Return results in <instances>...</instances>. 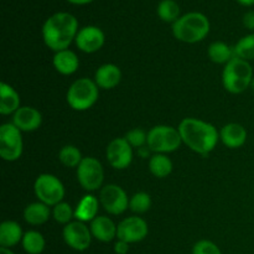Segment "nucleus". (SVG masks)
Returning a JSON list of instances; mask_svg holds the SVG:
<instances>
[{
	"label": "nucleus",
	"instance_id": "1",
	"mask_svg": "<svg viewBox=\"0 0 254 254\" xmlns=\"http://www.w3.org/2000/svg\"><path fill=\"white\" fill-rule=\"evenodd\" d=\"M181 139L193 153L198 155H208L215 150L220 139L217 129L211 123L197 118H185L179 124Z\"/></svg>",
	"mask_w": 254,
	"mask_h": 254
},
{
	"label": "nucleus",
	"instance_id": "2",
	"mask_svg": "<svg viewBox=\"0 0 254 254\" xmlns=\"http://www.w3.org/2000/svg\"><path fill=\"white\" fill-rule=\"evenodd\" d=\"M78 21L69 12H56L42 25V39L45 45L55 52L67 50L76 40Z\"/></svg>",
	"mask_w": 254,
	"mask_h": 254
},
{
	"label": "nucleus",
	"instance_id": "3",
	"mask_svg": "<svg viewBox=\"0 0 254 254\" xmlns=\"http://www.w3.org/2000/svg\"><path fill=\"white\" fill-rule=\"evenodd\" d=\"M211 29L210 20L202 12L192 11L179 17L173 24V35L185 44H197L206 39Z\"/></svg>",
	"mask_w": 254,
	"mask_h": 254
},
{
	"label": "nucleus",
	"instance_id": "4",
	"mask_svg": "<svg viewBox=\"0 0 254 254\" xmlns=\"http://www.w3.org/2000/svg\"><path fill=\"white\" fill-rule=\"evenodd\" d=\"M253 68L251 64L240 57H233L225 64L222 72V84L227 92L241 94L247 91L252 83Z\"/></svg>",
	"mask_w": 254,
	"mask_h": 254
},
{
	"label": "nucleus",
	"instance_id": "5",
	"mask_svg": "<svg viewBox=\"0 0 254 254\" xmlns=\"http://www.w3.org/2000/svg\"><path fill=\"white\" fill-rule=\"evenodd\" d=\"M99 88L94 79L87 77L76 79L69 86L66 94V101L73 111L84 112L94 106L98 101Z\"/></svg>",
	"mask_w": 254,
	"mask_h": 254
},
{
	"label": "nucleus",
	"instance_id": "6",
	"mask_svg": "<svg viewBox=\"0 0 254 254\" xmlns=\"http://www.w3.org/2000/svg\"><path fill=\"white\" fill-rule=\"evenodd\" d=\"M183 144L180 131L171 126H155L148 131L146 145L154 154L174 153Z\"/></svg>",
	"mask_w": 254,
	"mask_h": 254
},
{
	"label": "nucleus",
	"instance_id": "7",
	"mask_svg": "<svg viewBox=\"0 0 254 254\" xmlns=\"http://www.w3.org/2000/svg\"><path fill=\"white\" fill-rule=\"evenodd\" d=\"M34 192L40 202L54 207L64 201L66 190L59 178L52 174H41L34 183Z\"/></svg>",
	"mask_w": 254,
	"mask_h": 254
},
{
	"label": "nucleus",
	"instance_id": "8",
	"mask_svg": "<svg viewBox=\"0 0 254 254\" xmlns=\"http://www.w3.org/2000/svg\"><path fill=\"white\" fill-rule=\"evenodd\" d=\"M22 131L12 123H4L0 127V156L2 160L16 161L24 151Z\"/></svg>",
	"mask_w": 254,
	"mask_h": 254
},
{
	"label": "nucleus",
	"instance_id": "9",
	"mask_svg": "<svg viewBox=\"0 0 254 254\" xmlns=\"http://www.w3.org/2000/svg\"><path fill=\"white\" fill-rule=\"evenodd\" d=\"M77 180L88 192L99 190L104 181V169L101 161L93 156L83 158L77 168Z\"/></svg>",
	"mask_w": 254,
	"mask_h": 254
},
{
	"label": "nucleus",
	"instance_id": "10",
	"mask_svg": "<svg viewBox=\"0 0 254 254\" xmlns=\"http://www.w3.org/2000/svg\"><path fill=\"white\" fill-rule=\"evenodd\" d=\"M99 202L109 215L119 216L129 208L128 195L121 186L116 184H108L101 189Z\"/></svg>",
	"mask_w": 254,
	"mask_h": 254
},
{
	"label": "nucleus",
	"instance_id": "11",
	"mask_svg": "<svg viewBox=\"0 0 254 254\" xmlns=\"http://www.w3.org/2000/svg\"><path fill=\"white\" fill-rule=\"evenodd\" d=\"M62 237L69 248L77 252H84L91 246L93 236L86 223L81 221H72L64 227Z\"/></svg>",
	"mask_w": 254,
	"mask_h": 254
},
{
	"label": "nucleus",
	"instance_id": "12",
	"mask_svg": "<svg viewBox=\"0 0 254 254\" xmlns=\"http://www.w3.org/2000/svg\"><path fill=\"white\" fill-rule=\"evenodd\" d=\"M106 158L116 170H126L133 163V148L126 138H116L108 144Z\"/></svg>",
	"mask_w": 254,
	"mask_h": 254
},
{
	"label": "nucleus",
	"instance_id": "13",
	"mask_svg": "<svg viewBox=\"0 0 254 254\" xmlns=\"http://www.w3.org/2000/svg\"><path fill=\"white\" fill-rule=\"evenodd\" d=\"M148 233L149 226L146 221L139 216H131L119 222L118 230H117V240L133 245V243L145 240Z\"/></svg>",
	"mask_w": 254,
	"mask_h": 254
},
{
	"label": "nucleus",
	"instance_id": "14",
	"mask_svg": "<svg viewBox=\"0 0 254 254\" xmlns=\"http://www.w3.org/2000/svg\"><path fill=\"white\" fill-rule=\"evenodd\" d=\"M104 42H106L104 32L102 31V29L93 26V25L79 29L77 32L76 40H74L77 49L84 54H94V52L99 51L103 47Z\"/></svg>",
	"mask_w": 254,
	"mask_h": 254
},
{
	"label": "nucleus",
	"instance_id": "15",
	"mask_svg": "<svg viewBox=\"0 0 254 254\" xmlns=\"http://www.w3.org/2000/svg\"><path fill=\"white\" fill-rule=\"evenodd\" d=\"M12 124L16 127L19 130L30 133L35 131L41 127L42 124V114L34 107L24 106L20 107L14 114H12Z\"/></svg>",
	"mask_w": 254,
	"mask_h": 254
},
{
	"label": "nucleus",
	"instance_id": "16",
	"mask_svg": "<svg viewBox=\"0 0 254 254\" xmlns=\"http://www.w3.org/2000/svg\"><path fill=\"white\" fill-rule=\"evenodd\" d=\"M122 71L117 64H104L97 68L94 73V82L102 89H113L121 83Z\"/></svg>",
	"mask_w": 254,
	"mask_h": 254
},
{
	"label": "nucleus",
	"instance_id": "17",
	"mask_svg": "<svg viewBox=\"0 0 254 254\" xmlns=\"http://www.w3.org/2000/svg\"><path fill=\"white\" fill-rule=\"evenodd\" d=\"M92 236L97 241L103 243H109L117 238V230L118 225L113 222V220L107 216H97L89 225Z\"/></svg>",
	"mask_w": 254,
	"mask_h": 254
},
{
	"label": "nucleus",
	"instance_id": "18",
	"mask_svg": "<svg viewBox=\"0 0 254 254\" xmlns=\"http://www.w3.org/2000/svg\"><path fill=\"white\" fill-rule=\"evenodd\" d=\"M247 130L240 123H228L222 127L220 131V139L223 145L230 149H238L247 141Z\"/></svg>",
	"mask_w": 254,
	"mask_h": 254
},
{
	"label": "nucleus",
	"instance_id": "19",
	"mask_svg": "<svg viewBox=\"0 0 254 254\" xmlns=\"http://www.w3.org/2000/svg\"><path fill=\"white\" fill-rule=\"evenodd\" d=\"M52 64L59 73L64 76H71L76 73L79 67V59L73 51L69 49L55 52Z\"/></svg>",
	"mask_w": 254,
	"mask_h": 254
},
{
	"label": "nucleus",
	"instance_id": "20",
	"mask_svg": "<svg viewBox=\"0 0 254 254\" xmlns=\"http://www.w3.org/2000/svg\"><path fill=\"white\" fill-rule=\"evenodd\" d=\"M20 94L10 84L1 82L0 83V114L10 116L20 108Z\"/></svg>",
	"mask_w": 254,
	"mask_h": 254
},
{
	"label": "nucleus",
	"instance_id": "21",
	"mask_svg": "<svg viewBox=\"0 0 254 254\" xmlns=\"http://www.w3.org/2000/svg\"><path fill=\"white\" fill-rule=\"evenodd\" d=\"M24 237L22 228L16 221L7 220L0 225V246L2 248L15 247L19 245Z\"/></svg>",
	"mask_w": 254,
	"mask_h": 254
},
{
	"label": "nucleus",
	"instance_id": "22",
	"mask_svg": "<svg viewBox=\"0 0 254 254\" xmlns=\"http://www.w3.org/2000/svg\"><path fill=\"white\" fill-rule=\"evenodd\" d=\"M99 205H101L99 198L88 193L79 200L78 205L74 210V217L81 222H92L98 216Z\"/></svg>",
	"mask_w": 254,
	"mask_h": 254
},
{
	"label": "nucleus",
	"instance_id": "23",
	"mask_svg": "<svg viewBox=\"0 0 254 254\" xmlns=\"http://www.w3.org/2000/svg\"><path fill=\"white\" fill-rule=\"evenodd\" d=\"M52 212L50 206L42 202H32L27 205L24 210V220L31 226H41L50 220Z\"/></svg>",
	"mask_w": 254,
	"mask_h": 254
},
{
	"label": "nucleus",
	"instance_id": "24",
	"mask_svg": "<svg viewBox=\"0 0 254 254\" xmlns=\"http://www.w3.org/2000/svg\"><path fill=\"white\" fill-rule=\"evenodd\" d=\"M173 161L166 154H154L149 160V170L155 178H168L173 173Z\"/></svg>",
	"mask_w": 254,
	"mask_h": 254
},
{
	"label": "nucleus",
	"instance_id": "25",
	"mask_svg": "<svg viewBox=\"0 0 254 254\" xmlns=\"http://www.w3.org/2000/svg\"><path fill=\"white\" fill-rule=\"evenodd\" d=\"M208 59L217 64H226L235 57V51L222 41H215L208 46Z\"/></svg>",
	"mask_w": 254,
	"mask_h": 254
},
{
	"label": "nucleus",
	"instance_id": "26",
	"mask_svg": "<svg viewBox=\"0 0 254 254\" xmlns=\"http://www.w3.org/2000/svg\"><path fill=\"white\" fill-rule=\"evenodd\" d=\"M21 246L27 254H41L46 247V241L37 231H27L24 233Z\"/></svg>",
	"mask_w": 254,
	"mask_h": 254
},
{
	"label": "nucleus",
	"instance_id": "27",
	"mask_svg": "<svg viewBox=\"0 0 254 254\" xmlns=\"http://www.w3.org/2000/svg\"><path fill=\"white\" fill-rule=\"evenodd\" d=\"M59 160L66 168H78L81 161L83 160L82 153L74 145H64L59 153Z\"/></svg>",
	"mask_w": 254,
	"mask_h": 254
},
{
	"label": "nucleus",
	"instance_id": "28",
	"mask_svg": "<svg viewBox=\"0 0 254 254\" xmlns=\"http://www.w3.org/2000/svg\"><path fill=\"white\" fill-rule=\"evenodd\" d=\"M158 16L165 22H175L180 17V6L175 0H161L158 5Z\"/></svg>",
	"mask_w": 254,
	"mask_h": 254
},
{
	"label": "nucleus",
	"instance_id": "29",
	"mask_svg": "<svg viewBox=\"0 0 254 254\" xmlns=\"http://www.w3.org/2000/svg\"><path fill=\"white\" fill-rule=\"evenodd\" d=\"M235 56L246 61H254V34H250L238 40L233 47Z\"/></svg>",
	"mask_w": 254,
	"mask_h": 254
},
{
	"label": "nucleus",
	"instance_id": "30",
	"mask_svg": "<svg viewBox=\"0 0 254 254\" xmlns=\"http://www.w3.org/2000/svg\"><path fill=\"white\" fill-rule=\"evenodd\" d=\"M129 208L134 213H145L151 208V197L149 193L140 191V192L134 193L129 200Z\"/></svg>",
	"mask_w": 254,
	"mask_h": 254
},
{
	"label": "nucleus",
	"instance_id": "31",
	"mask_svg": "<svg viewBox=\"0 0 254 254\" xmlns=\"http://www.w3.org/2000/svg\"><path fill=\"white\" fill-rule=\"evenodd\" d=\"M52 217L60 225H68L69 222H72V218L74 217V211L72 210V206L69 203L62 202L57 203L56 206H54L52 208Z\"/></svg>",
	"mask_w": 254,
	"mask_h": 254
},
{
	"label": "nucleus",
	"instance_id": "32",
	"mask_svg": "<svg viewBox=\"0 0 254 254\" xmlns=\"http://www.w3.org/2000/svg\"><path fill=\"white\" fill-rule=\"evenodd\" d=\"M124 138L130 144L131 148L141 149L146 144V140H148V133H145L143 129L135 128L129 130Z\"/></svg>",
	"mask_w": 254,
	"mask_h": 254
},
{
	"label": "nucleus",
	"instance_id": "33",
	"mask_svg": "<svg viewBox=\"0 0 254 254\" xmlns=\"http://www.w3.org/2000/svg\"><path fill=\"white\" fill-rule=\"evenodd\" d=\"M192 254H222V252L212 241L201 240L193 245Z\"/></svg>",
	"mask_w": 254,
	"mask_h": 254
},
{
	"label": "nucleus",
	"instance_id": "34",
	"mask_svg": "<svg viewBox=\"0 0 254 254\" xmlns=\"http://www.w3.org/2000/svg\"><path fill=\"white\" fill-rule=\"evenodd\" d=\"M129 246H130L129 243L118 240L116 243H114V253L116 254H128Z\"/></svg>",
	"mask_w": 254,
	"mask_h": 254
},
{
	"label": "nucleus",
	"instance_id": "35",
	"mask_svg": "<svg viewBox=\"0 0 254 254\" xmlns=\"http://www.w3.org/2000/svg\"><path fill=\"white\" fill-rule=\"evenodd\" d=\"M243 25H245L246 29L254 30V11L253 10L246 12L245 16H243Z\"/></svg>",
	"mask_w": 254,
	"mask_h": 254
},
{
	"label": "nucleus",
	"instance_id": "36",
	"mask_svg": "<svg viewBox=\"0 0 254 254\" xmlns=\"http://www.w3.org/2000/svg\"><path fill=\"white\" fill-rule=\"evenodd\" d=\"M67 1H69L71 4H74V5H86V4H89V2L94 1V0H67Z\"/></svg>",
	"mask_w": 254,
	"mask_h": 254
},
{
	"label": "nucleus",
	"instance_id": "37",
	"mask_svg": "<svg viewBox=\"0 0 254 254\" xmlns=\"http://www.w3.org/2000/svg\"><path fill=\"white\" fill-rule=\"evenodd\" d=\"M241 5H245V6H251L254 5V0H237Z\"/></svg>",
	"mask_w": 254,
	"mask_h": 254
},
{
	"label": "nucleus",
	"instance_id": "38",
	"mask_svg": "<svg viewBox=\"0 0 254 254\" xmlns=\"http://www.w3.org/2000/svg\"><path fill=\"white\" fill-rule=\"evenodd\" d=\"M0 254H15L10 248H2L0 247Z\"/></svg>",
	"mask_w": 254,
	"mask_h": 254
},
{
	"label": "nucleus",
	"instance_id": "39",
	"mask_svg": "<svg viewBox=\"0 0 254 254\" xmlns=\"http://www.w3.org/2000/svg\"><path fill=\"white\" fill-rule=\"evenodd\" d=\"M251 89H252V91H254V78L252 79V83H251V87H250Z\"/></svg>",
	"mask_w": 254,
	"mask_h": 254
}]
</instances>
